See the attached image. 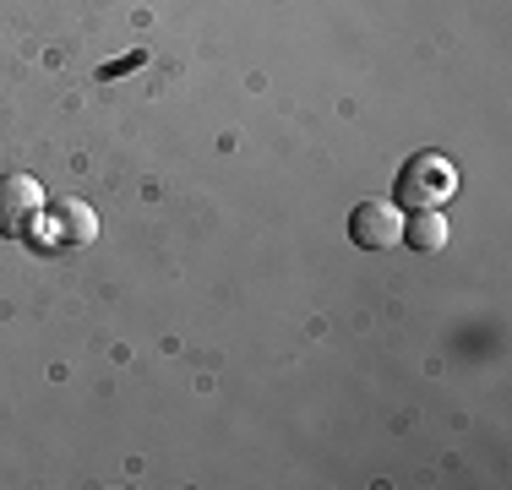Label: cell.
Wrapping results in <instances>:
<instances>
[{"label": "cell", "mask_w": 512, "mask_h": 490, "mask_svg": "<svg viewBox=\"0 0 512 490\" xmlns=\"http://www.w3.org/2000/svg\"><path fill=\"white\" fill-rule=\"evenodd\" d=\"M453 191H458V169L442 153H414L398 175V207H409V213L414 207H442Z\"/></svg>", "instance_id": "obj_1"}, {"label": "cell", "mask_w": 512, "mask_h": 490, "mask_svg": "<svg viewBox=\"0 0 512 490\" xmlns=\"http://www.w3.org/2000/svg\"><path fill=\"white\" fill-rule=\"evenodd\" d=\"M93 235H99V213H93L88 202H77V196L44 202L39 229H33V240H39L44 251H77V245H88Z\"/></svg>", "instance_id": "obj_2"}, {"label": "cell", "mask_w": 512, "mask_h": 490, "mask_svg": "<svg viewBox=\"0 0 512 490\" xmlns=\"http://www.w3.org/2000/svg\"><path fill=\"white\" fill-rule=\"evenodd\" d=\"M349 240L360 245V251H387V245L404 240V213H398L393 202H360L349 207Z\"/></svg>", "instance_id": "obj_3"}, {"label": "cell", "mask_w": 512, "mask_h": 490, "mask_svg": "<svg viewBox=\"0 0 512 490\" xmlns=\"http://www.w3.org/2000/svg\"><path fill=\"white\" fill-rule=\"evenodd\" d=\"M44 213V186L33 175H6L0 180V235H28L33 218Z\"/></svg>", "instance_id": "obj_4"}, {"label": "cell", "mask_w": 512, "mask_h": 490, "mask_svg": "<svg viewBox=\"0 0 512 490\" xmlns=\"http://www.w3.org/2000/svg\"><path fill=\"white\" fill-rule=\"evenodd\" d=\"M404 240L414 245V251H442L447 245V218H442V207H414V213L404 218Z\"/></svg>", "instance_id": "obj_5"}]
</instances>
